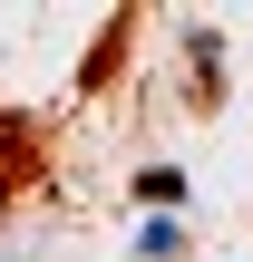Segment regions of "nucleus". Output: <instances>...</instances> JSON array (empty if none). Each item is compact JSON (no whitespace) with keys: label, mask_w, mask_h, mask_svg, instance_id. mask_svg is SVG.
Listing matches in <instances>:
<instances>
[{"label":"nucleus","mask_w":253,"mask_h":262,"mask_svg":"<svg viewBox=\"0 0 253 262\" xmlns=\"http://www.w3.org/2000/svg\"><path fill=\"white\" fill-rule=\"evenodd\" d=\"M137 194H146V204H176L185 185H176V165H146V175H137Z\"/></svg>","instance_id":"obj_1"}]
</instances>
